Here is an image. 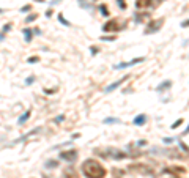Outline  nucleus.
Instances as JSON below:
<instances>
[{
  "instance_id": "f257e3e1",
  "label": "nucleus",
  "mask_w": 189,
  "mask_h": 178,
  "mask_svg": "<svg viewBox=\"0 0 189 178\" xmlns=\"http://www.w3.org/2000/svg\"><path fill=\"white\" fill-rule=\"evenodd\" d=\"M82 174L85 175V178H106V169L98 161L85 159L82 164Z\"/></svg>"
},
{
  "instance_id": "f03ea898",
  "label": "nucleus",
  "mask_w": 189,
  "mask_h": 178,
  "mask_svg": "<svg viewBox=\"0 0 189 178\" xmlns=\"http://www.w3.org/2000/svg\"><path fill=\"white\" fill-rule=\"evenodd\" d=\"M96 154H99V156H103V158H112V159H125L128 154L123 153V151H120V150H115V148H98L96 150Z\"/></svg>"
},
{
  "instance_id": "7ed1b4c3",
  "label": "nucleus",
  "mask_w": 189,
  "mask_h": 178,
  "mask_svg": "<svg viewBox=\"0 0 189 178\" xmlns=\"http://www.w3.org/2000/svg\"><path fill=\"white\" fill-rule=\"evenodd\" d=\"M129 170L131 172H137V174H151V169L148 167V165H145V164H136V165H131L129 167Z\"/></svg>"
},
{
  "instance_id": "20e7f679",
  "label": "nucleus",
  "mask_w": 189,
  "mask_h": 178,
  "mask_svg": "<svg viewBox=\"0 0 189 178\" xmlns=\"http://www.w3.org/2000/svg\"><path fill=\"white\" fill-rule=\"evenodd\" d=\"M60 158L68 161V162H74V161L77 159V151L76 150H71V151H62L60 153Z\"/></svg>"
},
{
  "instance_id": "39448f33",
  "label": "nucleus",
  "mask_w": 189,
  "mask_h": 178,
  "mask_svg": "<svg viewBox=\"0 0 189 178\" xmlns=\"http://www.w3.org/2000/svg\"><path fill=\"white\" fill-rule=\"evenodd\" d=\"M103 30H104V32H117V30H120V24H118V21H117V19L109 21L107 24H104Z\"/></svg>"
},
{
  "instance_id": "423d86ee",
  "label": "nucleus",
  "mask_w": 189,
  "mask_h": 178,
  "mask_svg": "<svg viewBox=\"0 0 189 178\" xmlns=\"http://www.w3.org/2000/svg\"><path fill=\"white\" fill-rule=\"evenodd\" d=\"M162 24H164V19H159V21H153V22H150V24H148V29L145 30V33H153V32L159 30Z\"/></svg>"
},
{
  "instance_id": "0eeeda50",
  "label": "nucleus",
  "mask_w": 189,
  "mask_h": 178,
  "mask_svg": "<svg viewBox=\"0 0 189 178\" xmlns=\"http://www.w3.org/2000/svg\"><path fill=\"white\" fill-rule=\"evenodd\" d=\"M140 62H143V58L139 57V58H134V60H131V62H126V63H118V65H115L114 68H115V69H123V68H129V66L136 65V63H140Z\"/></svg>"
},
{
  "instance_id": "6e6552de",
  "label": "nucleus",
  "mask_w": 189,
  "mask_h": 178,
  "mask_svg": "<svg viewBox=\"0 0 189 178\" xmlns=\"http://www.w3.org/2000/svg\"><path fill=\"white\" fill-rule=\"evenodd\" d=\"M129 77H131V76H125V77H121V79H120V81H115V82H114V84H110V85H107V87H106V92H107V93H110V92H114V90H115V88H117V87H120L121 84H123V82H126L128 79H129Z\"/></svg>"
},
{
  "instance_id": "1a4fd4ad",
  "label": "nucleus",
  "mask_w": 189,
  "mask_h": 178,
  "mask_svg": "<svg viewBox=\"0 0 189 178\" xmlns=\"http://www.w3.org/2000/svg\"><path fill=\"white\" fill-rule=\"evenodd\" d=\"M147 121V115L145 114H140V115H137L136 118H134V125H143Z\"/></svg>"
},
{
  "instance_id": "9d476101",
  "label": "nucleus",
  "mask_w": 189,
  "mask_h": 178,
  "mask_svg": "<svg viewBox=\"0 0 189 178\" xmlns=\"http://www.w3.org/2000/svg\"><path fill=\"white\" fill-rule=\"evenodd\" d=\"M169 87H172V82H170V81H165V82H162L161 85H158L156 90H158V92H164L165 88H169Z\"/></svg>"
},
{
  "instance_id": "9b49d317",
  "label": "nucleus",
  "mask_w": 189,
  "mask_h": 178,
  "mask_svg": "<svg viewBox=\"0 0 189 178\" xmlns=\"http://www.w3.org/2000/svg\"><path fill=\"white\" fill-rule=\"evenodd\" d=\"M65 178H77V175H76V172L73 169H66L65 170Z\"/></svg>"
},
{
  "instance_id": "f8f14e48",
  "label": "nucleus",
  "mask_w": 189,
  "mask_h": 178,
  "mask_svg": "<svg viewBox=\"0 0 189 178\" xmlns=\"http://www.w3.org/2000/svg\"><path fill=\"white\" fill-rule=\"evenodd\" d=\"M30 114H32V112H30V110H27V112H25V114H24V115H22V117H21V118H19V125H22V123H25V121H27V120H29V117H30Z\"/></svg>"
},
{
  "instance_id": "ddd939ff",
  "label": "nucleus",
  "mask_w": 189,
  "mask_h": 178,
  "mask_svg": "<svg viewBox=\"0 0 189 178\" xmlns=\"http://www.w3.org/2000/svg\"><path fill=\"white\" fill-rule=\"evenodd\" d=\"M24 35H25V41H27V43L32 41V32H30L29 29H25V30H24Z\"/></svg>"
},
{
  "instance_id": "4468645a",
  "label": "nucleus",
  "mask_w": 189,
  "mask_h": 178,
  "mask_svg": "<svg viewBox=\"0 0 189 178\" xmlns=\"http://www.w3.org/2000/svg\"><path fill=\"white\" fill-rule=\"evenodd\" d=\"M181 123H183V118H180V120H176V121H175V123H173V125H172V129H176V128H178V126H180Z\"/></svg>"
},
{
  "instance_id": "2eb2a0df",
  "label": "nucleus",
  "mask_w": 189,
  "mask_h": 178,
  "mask_svg": "<svg viewBox=\"0 0 189 178\" xmlns=\"http://www.w3.org/2000/svg\"><path fill=\"white\" fill-rule=\"evenodd\" d=\"M55 165H58L57 161H47L46 162V167H55Z\"/></svg>"
},
{
  "instance_id": "dca6fc26",
  "label": "nucleus",
  "mask_w": 189,
  "mask_h": 178,
  "mask_svg": "<svg viewBox=\"0 0 189 178\" xmlns=\"http://www.w3.org/2000/svg\"><path fill=\"white\" fill-rule=\"evenodd\" d=\"M118 121H120L118 118H106L104 123H118Z\"/></svg>"
},
{
  "instance_id": "f3484780",
  "label": "nucleus",
  "mask_w": 189,
  "mask_h": 178,
  "mask_svg": "<svg viewBox=\"0 0 189 178\" xmlns=\"http://www.w3.org/2000/svg\"><path fill=\"white\" fill-rule=\"evenodd\" d=\"M101 40H103V41H114V40H117V38H115V36H103Z\"/></svg>"
},
{
  "instance_id": "a211bd4d",
  "label": "nucleus",
  "mask_w": 189,
  "mask_h": 178,
  "mask_svg": "<svg viewBox=\"0 0 189 178\" xmlns=\"http://www.w3.org/2000/svg\"><path fill=\"white\" fill-rule=\"evenodd\" d=\"M101 13H103V16H107V14H109V11L106 10V7H104V5H101Z\"/></svg>"
},
{
  "instance_id": "6ab92c4d",
  "label": "nucleus",
  "mask_w": 189,
  "mask_h": 178,
  "mask_svg": "<svg viewBox=\"0 0 189 178\" xmlns=\"http://www.w3.org/2000/svg\"><path fill=\"white\" fill-rule=\"evenodd\" d=\"M117 2H118V5L121 7V10H125V8H126V5H125V0H117Z\"/></svg>"
},
{
  "instance_id": "aec40b11",
  "label": "nucleus",
  "mask_w": 189,
  "mask_h": 178,
  "mask_svg": "<svg viewBox=\"0 0 189 178\" xmlns=\"http://www.w3.org/2000/svg\"><path fill=\"white\" fill-rule=\"evenodd\" d=\"M173 140H175V139H172V137H165L164 139V143H172Z\"/></svg>"
},
{
  "instance_id": "412c9836",
  "label": "nucleus",
  "mask_w": 189,
  "mask_h": 178,
  "mask_svg": "<svg viewBox=\"0 0 189 178\" xmlns=\"http://www.w3.org/2000/svg\"><path fill=\"white\" fill-rule=\"evenodd\" d=\"M35 19H36V14H33V16H29V18H27L25 21H27V22H32V21H35Z\"/></svg>"
},
{
  "instance_id": "4be33fe9",
  "label": "nucleus",
  "mask_w": 189,
  "mask_h": 178,
  "mask_svg": "<svg viewBox=\"0 0 189 178\" xmlns=\"http://www.w3.org/2000/svg\"><path fill=\"white\" fill-rule=\"evenodd\" d=\"M38 60H40L38 57H30V58H29V62H30V63H35V62H38Z\"/></svg>"
},
{
  "instance_id": "5701e85b",
  "label": "nucleus",
  "mask_w": 189,
  "mask_h": 178,
  "mask_svg": "<svg viewBox=\"0 0 189 178\" xmlns=\"http://www.w3.org/2000/svg\"><path fill=\"white\" fill-rule=\"evenodd\" d=\"M186 134H189V125H188V128H186V129L183 131V136H186Z\"/></svg>"
},
{
  "instance_id": "b1692460",
  "label": "nucleus",
  "mask_w": 189,
  "mask_h": 178,
  "mask_svg": "<svg viewBox=\"0 0 189 178\" xmlns=\"http://www.w3.org/2000/svg\"><path fill=\"white\" fill-rule=\"evenodd\" d=\"M181 27H189V21H186V22H183V24H181Z\"/></svg>"
},
{
  "instance_id": "393cba45",
  "label": "nucleus",
  "mask_w": 189,
  "mask_h": 178,
  "mask_svg": "<svg viewBox=\"0 0 189 178\" xmlns=\"http://www.w3.org/2000/svg\"><path fill=\"white\" fill-rule=\"evenodd\" d=\"M36 2H43V0H36Z\"/></svg>"
},
{
  "instance_id": "a878e982",
  "label": "nucleus",
  "mask_w": 189,
  "mask_h": 178,
  "mask_svg": "<svg viewBox=\"0 0 189 178\" xmlns=\"http://www.w3.org/2000/svg\"><path fill=\"white\" fill-rule=\"evenodd\" d=\"M0 13H2V10H0Z\"/></svg>"
},
{
  "instance_id": "bb28decb",
  "label": "nucleus",
  "mask_w": 189,
  "mask_h": 178,
  "mask_svg": "<svg viewBox=\"0 0 189 178\" xmlns=\"http://www.w3.org/2000/svg\"><path fill=\"white\" fill-rule=\"evenodd\" d=\"M158 3H159V0H158Z\"/></svg>"
}]
</instances>
